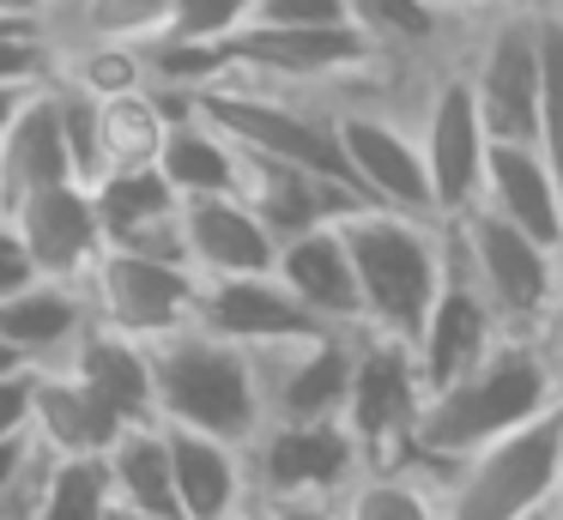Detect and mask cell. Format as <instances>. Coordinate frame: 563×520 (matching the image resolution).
Masks as SVG:
<instances>
[{
    "instance_id": "obj_1",
    "label": "cell",
    "mask_w": 563,
    "mask_h": 520,
    "mask_svg": "<svg viewBox=\"0 0 563 520\" xmlns=\"http://www.w3.org/2000/svg\"><path fill=\"white\" fill-rule=\"evenodd\" d=\"M563 399V381L533 333H497L478 363H466L454 381L430 387L418 399L412 423V466H449L473 454L478 442L539 418Z\"/></svg>"
},
{
    "instance_id": "obj_2",
    "label": "cell",
    "mask_w": 563,
    "mask_h": 520,
    "mask_svg": "<svg viewBox=\"0 0 563 520\" xmlns=\"http://www.w3.org/2000/svg\"><path fill=\"white\" fill-rule=\"evenodd\" d=\"M340 242L357 285V327H376V333H394L412 345L442 273H449V230L437 218L352 206L340 218Z\"/></svg>"
},
{
    "instance_id": "obj_3",
    "label": "cell",
    "mask_w": 563,
    "mask_h": 520,
    "mask_svg": "<svg viewBox=\"0 0 563 520\" xmlns=\"http://www.w3.org/2000/svg\"><path fill=\"white\" fill-rule=\"evenodd\" d=\"M558 406L478 442L449 466H424L437 520H545L558 508Z\"/></svg>"
},
{
    "instance_id": "obj_4",
    "label": "cell",
    "mask_w": 563,
    "mask_h": 520,
    "mask_svg": "<svg viewBox=\"0 0 563 520\" xmlns=\"http://www.w3.org/2000/svg\"><path fill=\"white\" fill-rule=\"evenodd\" d=\"M152 363V418L183 423V430H207L224 442H249L261 430L255 406V375H249V351L231 339H212L200 327H176L164 339H146Z\"/></svg>"
},
{
    "instance_id": "obj_5",
    "label": "cell",
    "mask_w": 563,
    "mask_h": 520,
    "mask_svg": "<svg viewBox=\"0 0 563 520\" xmlns=\"http://www.w3.org/2000/svg\"><path fill=\"white\" fill-rule=\"evenodd\" d=\"M442 230H449L454 266L473 278V290L485 297V309L497 314L503 333H533L539 314L551 309V297L563 290V278H558L563 254L545 248V242H533L527 230L503 224L485 206L454 212Z\"/></svg>"
},
{
    "instance_id": "obj_6",
    "label": "cell",
    "mask_w": 563,
    "mask_h": 520,
    "mask_svg": "<svg viewBox=\"0 0 563 520\" xmlns=\"http://www.w3.org/2000/svg\"><path fill=\"white\" fill-rule=\"evenodd\" d=\"M418 399H424V381H418L412 345L394 333H376V327H352V369H345L340 430L352 435L364 472L412 466Z\"/></svg>"
},
{
    "instance_id": "obj_7",
    "label": "cell",
    "mask_w": 563,
    "mask_h": 520,
    "mask_svg": "<svg viewBox=\"0 0 563 520\" xmlns=\"http://www.w3.org/2000/svg\"><path fill=\"white\" fill-rule=\"evenodd\" d=\"M328 121H333V145H340V164L352 176L357 200L388 206V212H406V218H437L406 97L369 91V97H352V103H333Z\"/></svg>"
},
{
    "instance_id": "obj_8",
    "label": "cell",
    "mask_w": 563,
    "mask_h": 520,
    "mask_svg": "<svg viewBox=\"0 0 563 520\" xmlns=\"http://www.w3.org/2000/svg\"><path fill=\"white\" fill-rule=\"evenodd\" d=\"M539 0H497L478 12L461 36V79L490 140H533V97H539Z\"/></svg>"
},
{
    "instance_id": "obj_9",
    "label": "cell",
    "mask_w": 563,
    "mask_h": 520,
    "mask_svg": "<svg viewBox=\"0 0 563 520\" xmlns=\"http://www.w3.org/2000/svg\"><path fill=\"white\" fill-rule=\"evenodd\" d=\"M454 55L442 67H430L412 91V133H418V157H424V176H430V206H437L442 224L473 206L478 169H485V145H490Z\"/></svg>"
},
{
    "instance_id": "obj_10",
    "label": "cell",
    "mask_w": 563,
    "mask_h": 520,
    "mask_svg": "<svg viewBox=\"0 0 563 520\" xmlns=\"http://www.w3.org/2000/svg\"><path fill=\"white\" fill-rule=\"evenodd\" d=\"M195 285L183 261H158V254H134V248H110L103 242L98 261L79 273V290H86L91 327H110L122 339H164L176 327H188L195 314Z\"/></svg>"
},
{
    "instance_id": "obj_11",
    "label": "cell",
    "mask_w": 563,
    "mask_h": 520,
    "mask_svg": "<svg viewBox=\"0 0 563 520\" xmlns=\"http://www.w3.org/2000/svg\"><path fill=\"white\" fill-rule=\"evenodd\" d=\"M357 447L340 418L321 423H261L243 442L249 502H333L357 478Z\"/></svg>"
},
{
    "instance_id": "obj_12",
    "label": "cell",
    "mask_w": 563,
    "mask_h": 520,
    "mask_svg": "<svg viewBox=\"0 0 563 520\" xmlns=\"http://www.w3.org/2000/svg\"><path fill=\"white\" fill-rule=\"evenodd\" d=\"M345 369H352V333L340 327H309V333L273 339L249 351L261 423H321L340 418Z\"/></svg>"
},
{
    "instance_id": "obj_13",
    "label": "cell",
    "mask_w": 563,
    "mask_h": 520,
    "mask_svg": "<svg viewBox=\"0 0 563 520\" xmlns=\"http://www.w3.org/2000/svg\"><path fill=\"white\" fill-rule=\"evenodd\" d=\"M19 248H25L31 273L37 278H67L79 285L91 261L103 248V230H98V206H91L86 181H55V188H37L7 212Z\"/></svg>"
},
{
    "instance_id": "obj_14",
    "label": "cell",
    "mask_w": 563,
    "mask_h": 520,
    "mask_svg": "<svg viewBox=\"0 0 563 520\" xmlns=\"http://www.w3.org/2000/svg\"><path fill=\"white\" fill-rule=\"evenodd\" d=\"M188 327L212 339H231V345L255 351V345H273V339H291V333H309V314L291 290L267 273H231V278H200L195 285V314Z\"/></svg>"
},
{
    "instance_id": "obj_15",
    "label": "cell",
    "mask_w": 563,
    "mask_h": 520,
    "mask_svg": "<svg viewBox=\"0 0 563 520\" xmlns=\"http://www.w3.org/2000/svg\"><path fill=\"white\" fill-rule=\"evenodd\" d=\"M91 188L98 206V230L110 248H134V254H158V261H183V230H176V188L158 176V164H122L103 169ZM188 266V261H183Z\"/></svg>"
},
{
    "instance_id": "obj_16",
    "label": "cell",
    "mask_w": 563,
    "mask_h": 520,
    "mask_svg": "<svg viewBox=\"0 0 563 520\" xmlns=\"http://www.w3.org/2000/svg\"><path fill=\"white\" fill-rule=\"evenodd\" d=\"M236 200L267 224V236H297L309 224H333L345 218L357 200L352 181L340 176H321V169H303V164H279V157H255L243 152V181H236Z\"/></svg>"
},
{
    "instance_id": "obj_17",
    "label": "cell",
    "mask_w": 563,
    "mask_h": 520,
    "mask_svg": "<svg viewBox=\"0 0 563 520\" xmlns=\"http://www.w3.org/2000/svg\"><path fill=\"white\" fill-rule=\"evenodd\" d=\"M473 206H485L503 224L527 230L533 242L563 254V188L551 181V169L533 152V140H490L485 145V169H478Z\"/></svg>"
},
{
    "instance_id": "obj_18",
    "label": "cell",
    "mask_w": 563,
    "mask_h": 520,
    "mask_svg": "<svg viewBox=\"0 0 563 520\" xmlns=\"http://www.w3.org/2000/svg\"><path fill=\"white\" fill-rule=\"evenodd\" d=\"M497 333H503L497 314L485 309V297L473 290V278H466L461 266H454V254H449V273H442L437 297H430L424 321H418V339H412V363H418L424 394L442 387V381H454L466 363H478Z\"/></svg>"
},
{
    "instance_id": "obj_19",
    "label": "cell",
    "mask_w": 563,
    "mask_h": 520,
    "mask_svg": "<svg viewBox=\"0 0 563 520\" xmlns=\"http://www.w3.org/2000/svg\"><path fill=\"white\" fill-rule=\"evenodd\" d=\"M176 230H183V261L195 278L267 273L273 248H279L236 193H188L176 206Z\"/></svg>"
},
{
    "instance_id": "obj_20",
    "label": "cell",
    "mask_w": 563,
    "mask_h": 520,
    "mask_svg": "<svg viewBox=\"0 0 563 520\" xmlns=\"http://www.w3.org/2000/svg\"><path fill=\"white\" fill-rule=\"evenodd\" d=\"M25 430H31V442L49 447L55 460H98L103 447H110V435L122 430V418H115L67 363H49V369H31Z\"/></svg>"
},
{
    "instance_id": "obj_21",
    "label": "cell",
    "mask_w": 563,
    "mask_h": 520,
    "mask_svg": "<svg viewBox=\"0 0 563 520\" xmlns=\"http://www.w3.org/2000/svg\"><path fill=\"white\" fill-rule=\"evenodd\" d=\"M273 278L303 302V314L316 327H357V285H352V261L340 242V218L333 224H309L297 236H279L273 248Z\"/></svg>"
},
{
    "instance_id": "obj_22",
    "label": "cell",
    "mask_w": 563,
    "mask_h": 520,
    "mask_svg": "<svg viewBox=\"0 0 563 520\" xmlns=\"http://www.w3.org/2000/svg\"><path fill=\"white\" fill-rule=\"evenodd\" d=\"M86 327H91L86 290L67 285V278H25L19 290L0 297V345L13 351L25 369L62 363Z\"/></svg>"
},
{
    "instance_id": "obj_23",
    "label": "cell",
    "mask_w": 563,
    "mask_h": 520,
    "mask_svg": "<svg viewBox=\"0 0 563 520\" xmlns=\"http://www.w3.org/2000/svg\"><path fill=\"white\" fill-rule=\"evenodd\" d=\"M158 430H164V454H170V490L183 520H224L249 502L243 442L183 430V423H158Z\"/></svg>"
},
{
    "instance_id": "obj_24",
    "label": "cell",
    "mask_w": 563,
    "mask_h": 520,
    "mask_svg": "<svg viewBox=\"0 0 563 520\" xmlns=\"http://www.w3.org/2000/svg\"><path fill=\"white\" fill-rule=\"evenodd\" d=\"M55 181H74L62 152V128H55V103H49V79L19 103V115L0 133V218L13 212L25 193L55 188Z\"/></svg>"
},
{
    "instance_id": "obj_25",
    "label": "cell",
    "mask_w": 563,
    "mask_h": 520,
    "mask_svg": "<svg viewBox=\"0 0 563 520\" xmlns=\"http://www.w3.org/2000/svg\"><path fill=\"white\" fill-rule=\"evenodd\" d=\"M98 460H103V484H110V508H115V515H146V520L176 515L170 454H164L158 418L122 423ZM176 520H183V515H176Z\"/></svg>"
},
{
    "instance_id": "obj_26",
    "label": "cell",
    "mask_w": 563,
    "mask_h": 520,
    "mask_svg": "<svg viewBox=\"0 0 563 520\" xmlns=\"http://www.w3.org/2000/svg\"><path fill=\"white\" fill-rule=\"evenodd\" d=\"M62 363L122 423L152 418V363H146V345H140V339H122V333H110V327H86V333H79V345L67 351Z\"/></svg>"
},
{
    "instance_id": "obj_27",
    "label": "cell",
    "mask_w": 563,
    "mask_h": 520,
    "mask_svg": "<svg viewBox=\"0 0 563 520\" xmlns=\"http://www.w3.org/2000/svg\"><path fill=\"white\" fill-rule=\"evenodd\" d=\"M333 520H437V490L424 466H388L357 472L333 496Z\"/></svg>"
},
{
    "instance_id": "obj_28",
    "label": "cell",
    "mask_w": 563,
    "mask_h": 520,
    "mask_svg": "<svg viewBox=\"0 0 563 520\" xmlns=\"http://www.w3.org/2000/svg\"><path fill=\"white\" fill-rule=\"evenodd\" d=\"M49 103H55V128H62V152L74 181H98L110 169V145H103V97H91L86 85L49 73Z\"/></svg>"
},
{
    "instance_id": "obj_29",
    "label": "cell",
    "mask_w": 563,
    "mask_h": 520,
    "mask_svg": "<svg viewBox=\"0 0 563 520\" xmlns=\"http://www.w3.org/2000/svg\"><path fill=\"white\" fill-rule=\"evenodd\" d=\"M539 97H533V152L545 157L551 181L563 188V19L539 7Z\"/></svg>"
},
{
    "instance_id": "obj_30",
    "label": "cell",
    "mask_w": 563,
    "mask_h": 520,
    "mask_svg": "<svg viewBox=\"0 0 563 520\" xmlns=\"http://www.w3.org/2000/svg\"><path fill=\"white\" fill-rule=\"evenodd\" d=\"M176 0H67L55 12V36H110V43H152Z\"/></svg>"
},
{
    "instance_id": "obj_31",
    "label": "cell",
    "mask_w": 563,
    "mask_h": 520,
    "mask_svg": "<svg viewBox=\"0 0 563 520\" xmlns=\"http://www.w3.org/2000/svg\"><path fill=\"white\" fill-rule=\"evenodd\" d=\"M25 520H110V484L103 460H55L37 484V502Z\"/></svg>"
},
{
    "instance_id": "obj_32",
    "label": "cell",
    "mask_w": 563,
    "mask_h": 520,
    "mask_svg": "<svg viewBox=\"0 0 563 520\" xmlns=\"http://www.w3.org/2000/svg\"><path fill=\"white\" fill-rule=\"evenodd\" d=\"M249 7L255 0H176L152 43H219V36L249 24Z\"/></svg>"
},
{
    "instance_id": "obj_33",
    "label": "cell",
    "mask_w": 563,
    "mask_h": 520,
    "mask_svg": "<svg viewBox=\"0 0 563 520\" xmlns=\"http://www.w3.org/2000/svg\"><path fill=\"white\" fill-rule=\"evenodd\" d=\"M249 24H291V31L345 24V0H255V7H249Z\"/></svg>"
},
{
    "instance_id": "obj_34",
    "label": "cell",
    "mask_w": 563,
    "mask_h": 520,
    "mask_svg": "<svg viewBox=\"0 0 563 520\" xmlns=\"http://www.w3.org/2000/svg\"><path fill=\"white\" fill-rule=\"evenodd\" d=\"M25 399H31V369L0 375V435L25 430Z\"/></svg>"
},
{
    "instance_id": "obj_35",
    "label": "cell",
    "mask_w": 563,
    "mask_h": 520,
    "mask_svg": "<svg viewBox=\"0 0 563 520\" xmlns=\"http://www.w3.org/2000/svg\"><path fill=\"white\" fill-rule=\"evenodd\" d=\"M25 278H37V273H31V261H25V248H19L13 224L0 218V297H7V290H19Z\"/></svg>"
},
{
    "instance_id": "obj_36",
    "label": "cell",
    "mask_w": 563,
    "mask_h": 520,
    "mask_svg": "<svg viewBox=\"0 0 563 520\" xmlns=\"http://www.w3.org/2000/svg\"><path fill=\"white\" fill-rule=\"evenodd\" d=\"M31 430H13V435H0V502H7V490L19 484V472H25V460H31Z\"/></svg>"
},
{
    "instance_id": "obj_37",
    "label": "cell",
    "mask_w": 563,
    "mask_h": 520,
    "mask_svg": "<svg viewBox=\"0 0 563 520\" xmlns=\"http://www.w3.org/2000/svg\"><path fill=\"white\" fill-rule=\"evenodd\" d=\"M533 339H539V351H545V357H551V369H558V381H563V290H558V297H551V309L539 314Z\"/></svg>"
},
{
    "instance_id": "obj_38",
    "label": "cell",
    "mask_w": 563,
    "mask_h": 520,
    "mask_svg": "<svg viewBox=\"0 0 563 520\" xmlns=\"http://www.w3.org/2000/svg\"><path fill=\"white\" fill-rule=\"evenodd\" d=\"M261 520H333V502H255Z\"/></svg>"
},
{
    "instance_id": "obj_39",
    "label": "cell",
    "mask_w": 563,
    "mask_h": 520,
    "mask_svg": "<svg viewBox=\"0 0 563 520\" xmlns=\"http://www.w3.org/2000/svg\"><path fill=\"white\" fill-rule=\"evenodd\" d=\"M424 7H430V12H442L449 24H473L478 12H490L497 0H424Z\"/></svg>"
},
{
    "instance_id": "obj_40",
    "label": "cell",
    "mask_w": 563,
    "mask_h": 520,
    "mask_svg": "<svg viewBox=\"0 0 563 520\" xmlns=\"http://www.w3.org/2000/svg\"><path fill=\"white\" fill-rule=\"evenodd\" d=\"M43 79H19V85H0V133H7V121L19 115V103H25L31 91H37Z\"/></svg>"
},
{
    "instance_id": "obj_41",
    "label": "cell",
    "mask_w": 563,
    "mask_h": 520,
    "mask_svg": "<svg viewBox=\"0 0 563 520\" xmlns=\"http://www.w3.org/2000/svg\"><path fill=\"white\" fill-rule=\"evenodd\" d=\"M19 7H31V12H43V19H49V24H55V12H62V7H67V0H19Z\"/></svg>"
},
{
    "instance_id": "obj_42",
    "label": "cell",
    "mask_w": 563,
    "mask_h": 520,
    "mask_svg": "<svg viewBox=\"0 0 563 520\" xmlns=\"http://www.w3.org/2000/svg\"><path fill=\"white\" fill-rule=\"evenodd\" d=\"M19 369H25V363H19V357H13V351L0 345V375H19Z\"/></svg>"
},
{
    "instance_id": "obj_43",
    "label": "cell",
    "mask_w": 563,
    "mask_h": 520,
    "mask_svg": "<svg viewBox=\"0 0 563 520\" xmlns=\"http://www.w3.org/2000/svg\"><path fill=\"white\" fill-rule=\"evenodd\" d=\"M558 496H563V406H558Z\"/></svg>"
},
{
    "instance_id": "obj_44",
    "label": "cell",
    "mask_w": 563,
    "mask_h": 520,
    "mask_svg": "<svg viewBox=\"0 0 563 520\" xmlns=\"http://www.w3.org/2000/svg\"><path fill=\"white\" fill-rule=\"evenodd\" d=\"M224 520H261V508H255V502H243L236 515H224Z\"/></svg>"
},
{
    "instance_id": "obj_45",
    "label": "cell",
    "mask_w": 563,
    "mask_h": 520,
    "mask_svg": "<svg viewBox=\"0 0 563 520\" xmlns=\"http://www.w3.org/2000/svg\"><path fill=\"white\" fill-rule=\"evenodd\" d=\"M0 12H31V7H19V0H0ZM37 19H43V12H37Z\"/></svg>"
},
{
    "instance_id": "obj_46",
    "label": "cell",
    "mask_w": 563,
    "mask_h": 520,
    "mask_svg": "<svg viewBox=\"0 0 563 520\" xmlns=\"http://www.w3.org/2000/svg\"><path fill=\"white\" fill-rule=\"evenodd\" d=\"M539 7H545V12H558V19H563V0H539Z\"/></svg>"
},
{
    "instance_id": "obj_47",
    "label": "cell",
    "mask_w": 563,
    "mask_h": 520,
    "mask_svg": "<svg viewBox=\"0 0 563 520\" xmlns=\"http://www.w3.org/2000/svg\"><path fill=\"white\" fill-rule=\"evenodd\" d=\"M558 520H563V496H558Z\"/></svg>"
},
{
    "instance_id": "obj_48",
    "label": "cell",
    "mask_w": 563,
    "mask_h": 520,
    "mask_svg": "<svg viewBox=\"0 0 563 520\" xmlns=\"http://www.w3.org/2000/svg\"><path fill=\"white\" fill-rule=\"evenodd\" d=\"M545 520H558V508H551V515H545Z\"/></svg>"
},
{
    "instance_id": "obj_49",
    "label": "cell",
    "mask_w": 563,
    "mask_h": 520,
    "mask_svg": "<svg viewBox=\"0 0 563 520\" xmlns=\"http://www.w3.org/2000/svg\"><path fill=\"white\" fill-rule=\"evenodd\" d=\"M558 278H563V261H558Z\"/></svg>"
},
{
    "instance_id": "obj_50",
    "label": "cell",
    "mask_w": 563,
    "mask_h": 520,
    "mask_svg": "<svg viewBox=\"0 0 563 520\" xmlns=\"http://www.w3.org/2000/svg\"><path fill=\"white\" fill-rule=\"evenodd\" d=\"M110 520H115V515H110Z\"/></svg>"
}]
</instances>
